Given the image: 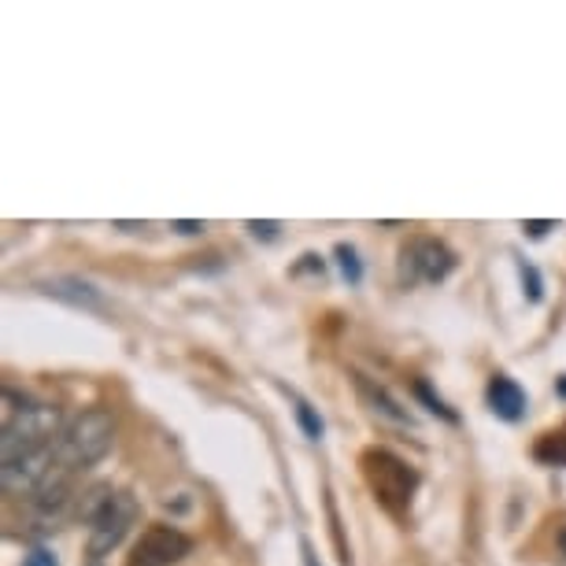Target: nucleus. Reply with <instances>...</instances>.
<instances>
[{"instance_id":"6ab92c4d","label":"nucleus","mask_w":566,"mask_h":566,"mask_svg":"<svg viewBox=\"0 0 566 566\" xmlns=\"http://www.w3.org/2000/svg\"><path fill=\"white\" fill-rule=\"evenodd\" d=\"M170 230H178V233H186V238H193V233L205 230V222H170Z\"/></svg>"},{"instance_id":"4be33fe9","label":"nucleus","mask_w":566,"mask_h":566,"mask_svg":"<svg viewBox=\"0 0 566 566\" xmlns=\"http://www.w3.org/2000/svg\"><path fill=\"white\" fill-rule=\"evenodd\" d=\"M90 566H101V563H90Z\"/></svg>"},{"instance_id":"412c9836","label":"nucleus","mask_w":566,"mask_h":566,"mask_svg":"<svg viewBox=\"0 0 566 566\" xmlns=\"http://www.w3.org/2000/svg\"><path fill=\"white\" fill-rule=\"evenodd\" d=\"M304 563H307V566H315V559H312V548H307V544H304Z\"/></svg>"},{"instance_id":"f3484780","label":"nucleus","mask_w":566,"mask_h":566,"mask_svg":"<svg viewBox=\"0 0 566 566\" xmlns=\"http://www.w3.org/2000/svg\"><path fill=\"white\" fill-rule=\"evenodd\" d=\"M23 566H60V563H56V552L45 548V544H38V548H30L23 555Z\"/></svg>"},{"instance_id":"423d86ee","label":"nucleus","mask_w":566,"mask_h":566,"mask_svg":"<svg viewBox=\"0 0 566 566\" xmlns=\"http://www.w3.org/2000/svg\"><path fill=\"white\" fill-rule=\"evenodd\" d=\"M189 552H193V541L178 526H148L142 537H137L126 566H175L186 559Z\"/></svg>"},{"instance_id":"4468645a","label":"nucleus","mask_w":566,"mask_h":566,"mask_svg":"<svg viewBox=\"0 0 566 566\" xmlns=\"http://www.w3.org/2000/svg\"><path fill=\"white\" fill-rule=\"evenodd\" d=\"M415 397H419L422 403H426V408H430L433 415H437V419H444V422H459V415L452 411V408H448V403L441 400V397H433V389L430 386H426V381L419 378V381H415Z\"/></svg>"},{"instance_id":"a211bd4d","label":"nucleus","mask_w":566,"mask_h":566,"mask_svg":"<svg viewBox=\"0 0 566 566\" xmlns=\"http://www.w3.org/2000/svg\"><path fill=\"white\" fill-rule=\"evenodd\" d=\"M249 230L255 233V238L274 241V238H277V230H282V227H277V222H249Z\"/></svg>"},{"instance_id":"aec40b11","label":"nucleus","mask_w":566,"mask_h":566,"mask_svg":"<svg viewBox=\"0 0 566 566\" xmlns=\"http://www.w3.org/2000/svg\"><path fill=\"white\" fill-rule=\"evenodd\" d=\"M555 227V222H526V230H530V238H544Z\"/></svg>"},{"instance_id":"9d476101","label":"nucleus","mask_w":566,"mask_h":566,"mask_svg":"<svg viewBox=\"0 0 566 566\" xmlns=\"http://www.w3.org/2000/svg\"><path fill=\"white\" fill-rule=\"evenodd\" d=\"M356 386H359L363 397H367V400L374 403V411H378V415H386V419L400 422V426H411V415L403 411L400 403L389 397V389H386V386H378V381L363 378V374H356Z\"/></svg>"},{"instance_id":"dca6fc26","label":"nucleus","mask_w":566,"mask_h":566,"mask_svg":"<svg viewBox=\"0 0 566 566\" xmlns=\"http://www.w3.org/2000/svg\"><path fill=\"white\" fill-rule=\"evenodd\" d=\"M518 274H522V290H526V301H530V304H541V296H544L541 271H537L533 263L522 260V263H518Z\"/></svg>"},{"instance_id":"2eb2a0df","label":"nucleus","mask_w":566,"mask_h":566,"mask_svg":"<svg viewBox=\"0 0 566 566\" xmlns=\"http://www.w3.org/2000/svg\"><path fill=\"white\" fill-rule=\"evenodd\" d=\"M337 266H340V274H345L348 285L363 282V263H359V255H356L352 244H337Z\"/></svg>"},{"instance_id":"9b49d317","label":"nucleus","mask_w":566,"mask_h":566,"mask_svg":"<svg viewBox=\"0 0 566 566\" xmlns=\"http://www.w3.org/2000/svg\"><path fill=\"white\" fill-rule=\"evenodd\" d=\"M67 500H71L67 478H63V474H52L49 482L34 493V507H38L45 518H60V515H63V507H67Z\"/></svg>"},{"instance_id":"7ed1b4c3","label":"nucleus","mask_w":566,"mask_h":566,"mask_svg":"<svg viewBox=\"0 0 566 566\" xmlns=\"http://www.w3.org/2000/svg\"><path fill=\"white\" fill-rule=\"evenodd\" d=\"M60 426L63 415L52 403H34L23 400L19 408L8 403L4 411V437H0V448H4V459L12 455H27V452H41V448H56L52 437L60 441Z\"/></svg>"},{"instance_id":"0eeeda50","label":"nucleus","mask_w":566,"mask_h":566,"mask_svg":"<svg viewBox=\"0 0 566 566\" xmlns=\"http://www.w3.org/2000/svg\"><path fill=\"white\" fill-rule=\"evenodd\" d=\"M60 459H56V448H41V452H27V455H12L4 459V489L15 496H34L41 485L56 474Z\"/></svg>"},{"instance_id":"f03ea898","label":"nucleus","mask_w":566,"mask_h":566,"mask_svg":"<svg viewBox=\"0 0 566 566\" xmlns=\"http://www.w3.org/2000/svg\"><path fill=\"white\" fill-rule=\"evenodd\" d=\"M115 444V419L112 411L90 408L63 426L60 441H56V459L63 470H85L97 467Z\"/></svg>"},{"instance_id":"ddd939ff","label":"nucleus","mask_w":566,"mask_h":566,"mask_svg":"<svg viewBox=\"0 0 566 566\" xmlns=\"http://www.w3.org/2000/svg\"><path fill=\"white\" fill-rule=\"evenodd\" d=\"M296 422H301V430L307 441H323V433H326V422H323V415H318L312 403L307 400H296Z\"/></svg>"},{"instance_id":"20e7f679","label":"nucleus","mask_w":566,"mask_h":566,"mask_svg":"<svg viewBox=\"0 0 566 566\" xmlns=\"http://www.w3.org/2000/svg\"><path fill=\"white\" fill-rule=\"evenodd\" d=\"M363 478H367L370 493L381 500V507L397 511V515L411 507V496H415V489H419L415 467L403 463L400 455L386 452V448L363 452Z\"/></svg>"},{"instance_id":"1a4fd4ad","label":"nucleus","mask_w":566,"mask_h":566,"mask_svg":"<svg viewBox=\"0 0 566 566\" xmlns=\"http://www.w3.org/2000/svg\"><path fill=\"white\" fill-rule=\"evenodd\" d=\"M52 301H63L71 307H78V312H104V296L97 285L82 282V277H52V282L41 285Z\"/></svg>"},{"instance_id":"6e6552de","label":"nucleus","mask_w":566,"mask_h":566,"mask_svg":"<svg viewBox=\"0 0 566 566\" xmlns=\"http://www.w3.org/2000/svg\"><path fill=\"white\" fill-rule=\"evenodd\" d=\"M485 400H489V411H493L496 419H504V422H518L522 415H526V408H530L526 392H522L518 381L507 378V374H493V378H489Z\"/></svg>"},{"instance_id":"f8f14e48","label":"nucleus","mask_w":566,"mask_h":566,"mask_svg":"<svg viewBox=\"0 0 566 566\" xmlns=\"http://www.w3.org/2000/svg\"><path fill=\"white\" fill-rule=\"evenodd\" d=\"M533 459L544 467H566V430L559 433H544L537 444H533Z\"/></svg>"},{"instance_id":"f257e3e1","label":"nucleus","mask_w":566,"mask_h":566,"mask_svg":"<svg viewBox=\"0 0 566 566\" xmlns=\"http://www.w3.org/2000/svg\"><path fill=\"white\" fill-rule=\"evenodd\" d=\"M78 515L90 522V555L93 559H104V555L119 548L137 522V500L112 485H97L82 500Z\"/></svg>"},{"instance_id":"39448f33","label":"nucleus","mask_w":566,"mask_h":566,"mask_svg":"<svg viewBox=\"0 0 566 566\" xmlns=\"http://www.w3.org/2000/svg\"><path fill=\"white\" fill-rule=\"evenodd\" d=\"M455 271V255L437 238H411L400 252V282L403 285H437Z\"/></svg>"}]
</instances>
